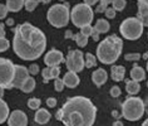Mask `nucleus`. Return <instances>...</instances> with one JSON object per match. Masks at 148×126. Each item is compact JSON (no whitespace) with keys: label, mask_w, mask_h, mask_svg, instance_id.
<instances>
[{"label":"nucleus","mask_w":148,"mask_h":126,"mask_svg":"<svg viewBox=\"0 0 148 126\" xmlns=\"http://www.w3.org/2000/svg\"><path fill=\"white\" fill-rule=\"evenodd\" d=\"M47 48L45 34L29 23L19 24L14 30L13 49L24 61H35Z\"/></svg>","instance_id":"f257e3e1"},{"label":"nucleus","mask_w":148,"mask_h":126,"mask_svg":"<svg viewBox=\"0 0 148 126\" xmlns=\"http://www.w3.org/2000/svg\"><path fill=\"white\" fill-rule=\"evenodd\" d=\"M97 116V107L89 98L74 96L69 98L60 110L57 111V118L65 126H93Z\"/></svg>","instance_id":"f03ea898"},{"label":"nucleus","mask_w":148,"mask_h":126,"mask_svg":"<svg viewBox=\"0 0 148 126\" xmlns=\"http://www.w3.org/2000/svg\"><path fill=\"white\" fill-rule=\"evenodd\" d=\"M123 49V40L113 34L103 39L97 47V58L104 64H113L118 61Z\"/></svg>","instance_id":"7ed1b4c3"},{"label":"nucleus","mask_w":148,"mask_h":126,"mask_svg":"<svg viewBox=\"0 0 148 126\" xmlns=\"http://www.w3.org/2000/svg\"><path fill=\"white\" fill-rule=\"evenodd\" d=\"M122 115L128 121H137L144 115V103L139 97H128L122 105Z\"/></svg>","instance_id":"20e7f679"},{"label":"nucleus","mask_w":148,"mask_h":126,"mask_svg":"<svg viewBox=\"0 0 148 126\" xmlns=\"http://www.w3.org/2000/svg\"><path fill=\"white\" fill-rule=\"evenodd\" d=\"M70 12L66 4H54L48 10L47 19L55 28H63L69 23Z\"/></svg>","instance_id":"39448f33"},{"label":"nucleus","mask_w":148,"mask_h":126,"mask_svg":"<svg viewBox=\"0 0 148 126\" xmlns=\"http://www.w3.org/2000/svg\"><path fill=\"white\" fill-rule=\"evenodd\" d=\"M94 12L92 6L87 4H77L70 12V19H72L73 24L78 28H82L84 25H89L93 20Z\"/></svg>","instance_id":"423d86ee"},{"label":"nucleus","mask_w":148,"mask_h":126,"mask_svg":"<svg viewBox=\"0 0 148 126\" xmlns=\"http://www.w3.org/2000/svg\"><path fill=\"white\" fill-rule=\"evenodd\" d=\"M143 24L138 18H127L122 21L119 32L123 38L128 40H136L143 34Z\"/></svg>","instance_id":"0eeeda50"},{"label":"nucleus","mask_w":148,"mask_h":126,"mask_svg":"<svg viewBox=\"0 0 148 126\" xmlns=\"http://www.w3.org/2000/svg\"><path fill=\"white\" fill-rule=\"evenodd\" d=\"M14 67L15 64L6 58H0V87L10 88L14 78Z\"/></svg>","instance_id":"6e6552de"},{"label":"nucleus","mask_w":148,"mask_h":126,"mask_svg":"<svg viewBox=\"0 0 148 126\" xmlns=\"http://www.w3.org/2000/svg\"><path fill=\"white\" fill-rule=\"evenodd\" d=\"M64 62L68 71H72L75 73L83 71V68L86 67V64H84V54L82 51H78V49L69 51Z\"/></svg>","instance_id":"1a4fd4ad"},{"label":"nucleus","mask_w":148,"mask_h":126,"mask_svg":"<svg viewBox=\"0 0 148 126\" xmlns=\"http://www.w3.org/2000/svg\"><path fill=\"white\" fill-rule=\"evenodd\" d=\"M29 77V69L24 66L15 64L14 67V78L13 82L10 84V88H20L21 84L24 83V81Z\"/></svg>","instance_id":"9d476101"},{"label":"nucleus","mask_w":148,"mask_h":126,"mask_svg":"<svg viewBox=\"0 0 148 126\" xmlns=\"http://www.w3.org/2000/svg\"><path fill=\"white\" fill-rule=\"evenodd\" d=\"M64 55L60 51H57V49H51L49 51L48 53L45 54L44 57V62L48 67H55V66H59L62 62H64Z\"/></svg>","instance_id":"9b49d317"},{"label":"nucleus","mask_w":148,"mask_h":126,"mask_svg":"<svg viewBox=\"0 0 148 126\" xmlns=\"http://www.w3.org/2000/svg\"><path fill=\"white\" fill-rule=\"evenodd\" d=\"M28 117L23 111L15 110L9 115L8 117V126H27Z\"/></svg>","instance_id":"f8f14e48"},{"label":"nucleus","mask_w":148,"mask_h":126,"mask_svg":"<svg viewBox=\"0 0 148 126\" xmlns=\"http://www.w3.org/2000/svg\"><path fill=\"white\" fill-rule=\"evenodd\" d=\"M107 80H108V73H107V71L103 68L95 69L93 72V75H92V81H93L94 84L98 87L103 86V84L107 82Z\"/></svg>","instance_id":"ddd939ff"},{"label":"nucleus","mask_w":148,"mask_h":126,"mask_svg":"<svg viewBox=\"0 0 148 126\" xmlns=\"http://www.w3.org/2000/svg\"><path fill=\"white\" fill-rule=\"evenodd\" d=\"M63 82H64V86L69 87V88H75L79 84V77L75 72H66L64 77H63Z\"/></svg>","instance_id":"4468645a"},{"label":"nucleus","mask_w":148,"mask_h":126,"mask_svg":"<svg viewBox=\"0 0 148 126\" xmlns=\"http://www.w3.org/2000/svg\"><path fill=\"white\" fill-rule=\"evenodd\" d=\"M110 76H112V80L116 81V82H121V81L124 80L125 76V68L123 66H113L110 68Z\"/></svg>","instance_id":"2eb2a0df"},{"label":"nucleus","mask_w":148,"mask_h":126,"mask_svg":"<svg viewBox=\"0 0 148 126\" xmlns=\"http://www.w3.org/2000/svg\"><path fill=\"white\" fill-rule=\"evenodd\" d=\"M131 78L133 81H137V82L143 81L144 78H146V71H144L142 67L134 64L133 66V68H132V71H131Z\"/></svg>","instance_id":"dca6fc26"},{"label":"nucleus","mask_w":148,"mask_h":126,"mask_svg":"<svg viewBox=\"0 0 148 126\" xmlns=\"http://www.w3.org/2000/svg\"><path fill=\"white\" fill-rule=\"evenodd\" d=\"M50 120V112L45 109H38L35 114V121L40 125H44L47 124L48 121Z\"/></svg>","instance_id":"f3484780"},{"label":"nucleus","mask_w":148,"mask_h":126,"mask_svg":"<svg viewBox=\"0 0 148 126\" xmlns=\"http://www.w3.org/2000/svg\"><path fill=\"white\" fill-rule=\"evenodd\" d=\"M25 0H6V8H8L9 12L16 13L24 6Z\"/></svg>","instance_id":"a211bd4d"},{"label":"nucleus","mask_w":148,"mask_h":126,"mask_svg":"<svg viewBox=\"0 0 148 126\" xmlns=\"http://www.w3.org/2000/svg\"><path fill=\"white\" fill-rule=\"evenodd\" d=\"M109 28H110V25L108 23V20H106V19H98L95 25L93 27L94 30L98 32L99 34H104V33H107L109 30Z\"/></svg>","instance_id":"6ab92c4d"},{"label":"nucleus","mask_w":148,"mask_h":126,"mask_svg":"<svg viewBox=\"0 0 148 126\" xmlns=\"http://www.w3.org/2000/svg\"><path fill=\"white\" fill-rule=\"evenodd\" d=\"M125 91L128 92L129 95H137L138 92L140 91V84L139 82H137V81H127V83H125Z\"/></svg>","instance_id":"aec40b11"},{"label":"nucleus","mask_w":148,"mask_h":126,"mask_svg":"<svg viewBox=\"0 0 148 126\" xmlns=\"http://www.w3.org/2000/svg\"><path fill=\"white\" fill-rule=\"evenodd\" d=\"M9 117V107H8V103L5 101H3L0 98V124L5 122Z\"/></svg>","instance_id":"412c9836"},{"label":"nucleus","mask_w":148,"mask_h":126,"mask_svg":"<svg viewBox=\"0 0 148 126\" xmlns=\"http://www.w3.org/2000/svg\"><path fill=\"white\" fill-rule=\"evenodd\" d=\"M34 88H35V80L33 78V77L29 76L28 78L24 81V83L21 84L20 90L23 92H25V93H29V92H32Z\"/></svg>","instance_id":"4be33fe9"},{"label":"nucleus","mask_w":148,"mask_h":126,"mask_svg":"<svg viewBox=\"0 0 148 126\" xmlns=\"http://www.w3.org/2000/svg\"><path fill=\"white\" fill-rule=\"evenodd\" d=\"M84 64H86L87 68H93L97 64V57H94L93 54L87 53L84 55Z\"/></svg>","instance_id":"5701e85b"},{"label":"nucleus","mask_w":148,"mask_h":126,"mask_svg":"<svg viewBox=\"0 0 148 126\" xmlns=\"http://www.w3.org/2000/svg\"><path fill=\"white\" fill-rule=\"evenodd\" d=\"M74 40H75V43L78 44V46L80 48H83V47H86L87 44H88V37H86L84 34H82V33H77L75 35H74Z\"/></svg>","instance_id":"b1692460"},{"label":"nucleus","mask_w":148,"mask_h":126,"mask_svg":"<svg viewBox=\"0 0 148 126\" xmlns=\"http://www.w3.org/2000/svg\"><path fill=\"white\" fill-rule=\"evenodd\" d=\"M125 5H127L125 0H112V8L116 12H122L125 8Z\"/></svg>","instance_id":"393cba45"},{"label":"nucleus","mask_w":148,"mask_h":126,"mask_svg":"<svg viewBox=\"0 0 148 126\" xmlns=\"http://www.w3.org/2000/svg\"><path fill=\"white\" fill-rule=\"evenodd\" d=\"M39 3H40V0H25L24 6H25V9H27L28 12H33V10L38 6Z\"/></svg>","instance_id":"a878e982"},{"label":"nucleus","mask_w":148,"mask_h":126,"mask_svg":"<svg viewBox=\"0 0 148 126\" xmlns=\"http://www.w3.org/2000/svg\"><path fill=\"white\" fill-rule=\"evenodd\" d=\"M40 103H42V101H40L39 98L36 97H33L30 100H28V107L32 110H38L40 109Z\"/></svg>","instance_id":"bb28decb"},{"label":"nucleus","mask_w":148,"mask_h":126,"mask_svg":"<svg viewBox=\"0 0 148 126\" xmlns=\"http://www.w3.org/2000/svg\"><path fill=\"white\" fill-rule=\"evenodd\" d=\"M124 58H125V61H128V62H137L140 59V54L139 53H128L124 55Z\"/></svg>","instance_id":"cd10ccee"},{"label":"nucleus","mask_w":148,"mask_h":126,"mask_svg":"<svg viewBox=\"0 0 148 126\" xmlns=\"http://www.w3.org/2000/svg\"><path fill=\"white\" fill-rule=\"evenodd\" d=\"M42 76H43L44 82H49L50 80H53V78H51V71H50V67L44 68L43 71H42Z\"/></svg>","instance_id":"c85d7f7f"},{"label":"nucleus","mask_w":148,"mask_h":126,"mask_svg":"<svg viewBox=\"0 0 148 126\" xmlns=\"http://www.w3.org/2000/svg\"><path fill=\"white\" fill-rule=\"evenodd\" d=\"M64 82H63V78L60 80L59 77H57V78H54V88H55V91H58V92H60L63 91V88H64Z\"/></svg>","instance_id":"c756f323"},{"label":"nucleus","mask_w":148,"mask_h":126,"mask_svg":"<svg viewBox=\"0 0 148 126\" xmlns=\"http://www.w3.org/2000/svg\"><path fill=\"white\" fill-rule=\"evenodd\" d=\"M80 33L84 34L86 37H92V33H93V27L89 24V25H84V27L80 28Z\"/></svg>","instance_id":"7c9ffc66"},{"label":"nucleus","mask_w":148,"mask_h":126,"mask_svg":"<svg viewBox=\"0 0 148 126\" xmlns=\"http://www.w3.org/2000/svg\"><path fill=\"white\" fill-rule=\"evenodd\" d=\"M143 14H148V5L138 1V15H143Z\"/></svg>","instance_id":"2f4dec72"},{"label":"nucleus","mask_w":148,"mask_h":126,"mask_svg":"<svg viewBox=\"0 0 148 126\" xmlns=\"http://www.w3.org/2000/svg\"><path fill=\"white\" fill-rule=\"evenodd\" d=\"M9 46H10V43L5 37L4 38H0V52H5L9 48Z\"/></svg>","instance_id":"473e14b6"},{"label":"nucleus","mask_w":148,"mask_h":126,"mask_svg":"<svg viewBox=\"0 0 148 126\" xmlns=\"http://www.w3.org/2000/svg\"><path fill=\"white\" fill-rule=\"evenodd\" d=\"M8 8H6V5L4 4H0V20L4 19V18H6V14H8Z\"/></svg>","instance_id":"72a5a7b5"},{"label":"nucleus","mask_w":148,"mask_h":126,"mask_svg":"<svg viewBox=\"0 0 148 126\" xmlns=\"http://www.w3.org/2000/svg\"><path fill=\"white\" fill-rule=\"evenodd\" d=\"M104 13H106V17L108 18V19H113V18L116 17V13H117V12H116V10H114L113 8H107Z\"/></svg>","instance_id":"f704fd0d"},{"label":"nucleus","mask_w":148,"mask_h":126,"mask_svg":"<svg viewBox=\"0 0 148 126\" xmlns=\"http://www.w3.org/2000/svg\"><path fill=\"white\" fill-rule=\"evenodd\" d=\"M110 96H112V97H118V96H121V88L118 86H113L110 88Z\"/></svg>","instance_id":"c9c22d12"},{"label":"nucleus","mask_w":148,"mask_h":126,"mask_svg":"<svg viewBox=\"0 0 148 126\" xmlns=\"http://www.w3.org/2000/svg\"><path fill=\"white\" fill-rule=\"evenodd\" d=\"M28 69H29V73H32V75H38L39 66L36 64V63H33V64H30V67H29Z\"/></svg>","instance_id":"e433bc0d"},{"label":"nucleus","mask_w":148,"mask_h":126,"mask_svg":"<svg viewBox=\"0 0 148 126\" xmlns=\"http://www.w3.org/2000/svg\"><path fill=\"white\" fill-rule=\"evenodd\" d=\"M140 20V23L143 24V27H148V14H143V15L137 17Z\"/></svg>","instance_id":"4c0bfd02"},{"label":"nucleus","mask_w":148,"mask_h":126,"mask_svg":"<svg viewBox=\"0 0 148 126\" xmlns=\"http://www.w3.org/2000/svg\"><path fill=\"white\" fill-rule=\"evenodd\" d=\"M47 105L49 107H55L57 106V100H55L54 97H49L47 100Z\"/></svg>","instance_id":"58836bf2"},{"label":"nucleus","mask_w":148,"mask_h":126,"mask_svg":"<svg viewBox=\"0 0 148 126\" xmlns=\"http://www.w3.org/2000/svg\"><path fill=\"white\" fill-rule=\"evenodd\" d=\"M5 37V29H4V24L0 23V38H4Z\"/></svg>","instance_id":"ea45409f"},{"label":"nucleus","mask_w":148,"mask_h":126,"mask_svg":"<svg viewBox=\"0 0 148 126\" xmlns=\"http://www.w3.org/2000/svg\"><path fill=\"white\" fill-rule=\"evenodd\" d=\"M97 1H98V0H84V4H87V5L92 6V5H94Z\"/></svg>","instance_id":"a19ab883"},{"label":"nucleus","mask_w":148,"mask_h":126,"mask_svg":"<svg viewBox=\"0 0 148 126\" xmlns=\"http://www.w3.org/2000/svg\"><path fill=\"white\" fill-rule=\"evenodd\" d=\"M98 1H99V4H103V5L108 6V4L112 3V0H98Z\"/></svg>","instance_id":"79ce46f5"},{"label":"nucleus","mask_w":148,"mask_h":126,"mask_svg":"<svg viewBox=\"0 0 148 126\" xmlns=\"http://www.w3.org/2000/svg\"><path fill=\"white\" fill-rule=\"evenodd\" d=\"M92 37H93V39H94V40H98V39H99V33H98V32H95L94 29H93V33H92Z\"/></svg>","instance_id":"37998d69"},{"label":"nucleus","mask_w":148,"mask_h":126,"mask_svg":"<svg viewBox=\"0 0 148 126\" xmlns=\"http://www.w3.org/2000/svg\"><path fill=\"white\" fill-rule=\"evenodd\" d=\"M65 38H74L72 30H66V32H65Z\"/></svg>","instance_id":"c03bdc74"},{"label":"nucleus","mask_w":148,"mask_h":126,"mask_svg":"<svg viewBox=\"0 0 148 126\" xmlns=\"http://www.w3.org/2000/svg\"><path fill=\"white\" fill-rule=\"evenodd\" d=\"M113 126H123V122H122V121H116L113 124Z\"/></svg>","instance_id":"a18cd8bd"},{"label":"nucleus","mask_w":148,"mask_h":126,"mask_svg":"<svg viewBox=\"0 0 148 126\" xmlns=\"http://www.w3.org/2000/svg\"><path fill=\"white\" fill-rule=\"evenodd\" d=\"M6 24H8V25H13L14 24V19H12V18L8 19V20H6Z\"/></svg>","instance_id":"49530a36"},{"label":"nucleus","mask_w":148,"mask_h":126,"mask_svg":"<svg viewBox=\"0 0 148 126\" xmlns=\"http://www.w3.org/2000/svg\"><path fill=\"white\" fill-rule=\"evenodd\" d=\"M3 96H4V88L0 87V98H3Z\"/></svg>","instance_id":"de8ad7c7"},{"label":"nucleus","mask_w":148,"mask_h":126,"mask_svg":"<svg viewBox=\"0 0 148 126\" xmlns=\"http://www.w3.org/2000/svg\"><path fill=\"white\" fill-rule=\"evenodd\" d=\"M142 126H148V118H147V120L143 122V124H142Z\"/></svg>","instance_id":"09e8293b"},{"label":"nucleus","mask_w":148,"mask_h":126,"mask_svg":"<svg viewBox=\"0 0 148 126\" xmlns=\"http://www.w3.org/2000/svg\"><path fill=\"white\" fill-rule=\"evenodd\" d=\"M138 1H142V3H144V4L148 5V0H138Z\"/></svg>","instance_id":"8fccbe9b"},{"label":"nucleus","mask_w":148,"mask_h":126,"mask_svg":"<svg viewBox=\"0 0 148 126\" xmlns=\"http://www.w3.org/2000/svg\"><path fill=\"white\" fill-rule=\"evenodd\" d=\"M40 1H42V3H44V4H47V3H49L50 0H40Z\"/></svg>","instance_id":"3c124183"},{"label":"nucleus","mask_w":148,"mask_h":126,"mask_svg":"<svg viewBox=\"0 0 148 126\" xmlns=\"http://www.w3.org/2000/svg\"><path fill=\"white\" fill-rule=\"evenodd\" d=\"M143 57H144V58H146V59H147V58H148V53H146V54H144V55H143Z\"/></svg>","instance_id":"603ef678"},{"label":"nucleus","mask_w":148,"mask_h":126,"mask_svg":"<svg viewBox=\"0 0 148 126\" xmlns=\"http://www.w3.org/2000/svg\"><path fill=\"white\" fill-rule=\"evenodd\" d=\"M147 71H148V61H147Z\"/></svg>","instance_id":"864d4df0"},{"label":"nucleus","mask_w":148,"mask_h":126,"mask_svg":"<svg viewBox=\"0 0 148 126\" xmlns=\"http://www.w3.org/2000/svg\"><path fill=\"white\" fill-rule=\"evenodd\" d=\"M147 86H148V82H147Z\"/></svg>","instance_id":"5fc2aeb1"},{"label":"nucleus","mask_w":148,"mask_h":126,"mask_svg":"<svg viewBox=\"0 0 148 126\" xmlns=\"http://www.w3.org/2000/svg\"><path fill=\"white\" fill-rule=\"evenodd\" d=\"M60 1H62V0H60Z\"/></svg>","instance_id":"6e6d98bb"}]
</instances>
